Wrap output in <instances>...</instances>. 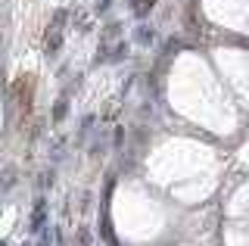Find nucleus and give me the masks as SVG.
Listing matches in <instances>:
<instances>
[{
    "label": "nucleus",
    "mask_w": 249,
    "mask_h": 246,
    "mask_svg": "<svg viewBox=\"0 0 249 246\" xmlns=\"http://www.w3.org/2000/svg\"><path fill=\"white\" fill-rule=\"evenodd\" d=\"M44 199L37 203V209H35V215H31V230H44Z\"/></svg>",
    "instance_id": "1"
},
{
    "label": "nucleus",
    "mask_w": 249,
    "mask_h": 246,
    "mask_svg": "<svg viewBox=\"0 0 249 246\" xmlns=\"http://www.w3.org/2000/svg\"><path fill=\"white\" fill-rule=\"evenodd\" d=\"M153 3H156V0H140V3H137V13H140V16H143V13H146V10H150V6H153Z\"/></svg>",
    "instance_id": "2"
},
{
    "label": "nucleus",
    "mask_w": 249,
    "mask_h": 246,
    "mask_svg": "<svg viewBox=\"0 0 249 246\" xmlns=\"http://www.w3.org/2000/svg\"><path fill=\"white\" fill-rule=\"evenodd\" d=\"M137 37H140V41H153V32H146V28H140V32H137Z\"/></svg>",
    "instance_id": "3"
},
{
    "label": "nucleus",
    "mask_w": 249,
    "mask_h": 246,
    "mask_svg": "<svg viewBox=\"0 0 249 246\" xmlns=\"http://www.w3.org/2000/svg\"><path fill=\"white\" fill-rule=\"evenodd\" d=\"M37 246H50V237H41V243H37Z\"/></svg>",
    "instance_id": "4"
},
{
    "label": "nucleus",
    "mask_w": 249,
    "mask_h": 246,
    "mask_svg": "<svg viewBox=\"0 0 249 246\" xmlns=\"http://www.w3.org/2000/svg\"><path fill=\"white\" fill-rule=\"evenodd\" d=\"M0 246H6V243H3V240H0Z\"/></svg>",
    "instance_id": "5"
}]
</instances>
